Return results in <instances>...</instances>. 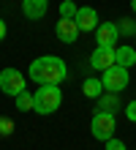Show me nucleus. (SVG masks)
<instances>
[{
	"instance_id": "obj_1",
	"label": "nucleus",
	"mask_w": 136,
	"mask_h": 150,
	"mask_svg": "<svg viewBox=\"0 0 136 150\" xmlns=\"http://www.w3.org/2000/svg\"><path fill=\"white\" fill-rule=\"evenodd\" d=\"M27 76H30L35 85H60L63 79L68 76V68H66V63H63V57L44 55V57H38V60L30 63Z\"/></svg>"
},
{
	"instance_id": "obj_2",
	"label": "nucleus",
	"mask_w": 136,
	"mask_h": 150,
	"mask_svg": "<svg viewBox=\"0 0 136 150\" xmlns=\"http://www.w3.org/2000/svg\"><path fill=\"white\" fill-rule=\"evenodd\" d=\"M63 104V93L57 85H41L38 90L33 93V109L38 115H52L57 112Z\"/></svg>"
},
{
	"instance_id": "obj_3",
	"label": "nucleus",
	"mask_w": 136,
	"mask_h": 150,
	"mask_svg": "<svg viewBox=\"0 0 136 150\" xmlns=\"http://www.w3.org/2000/svg\"><path fill=\"white\" fill-rule=\"evenodd\" d=\"M90 131H93V137L101 139V142L112 139L114 131H117V117H114V112H95V115H93V123H90Z\"/></svg>"
},
{
	"instance_id": "obj_4",
	"label": "nucleus",
	"mask_w": 136,
	"mask_h": 150,
	"mask_svg": "<svg viewBox=\"0 0 136 150\" xmlns=\"http://www.w3.org/2000/svg\"><path fill=\"white\" fill-rule=\"evenodd\" d=\"M101 82H104V90L106 93H123L125 87H128V68L125 66H109L104 76H101Z\"/></svg>"
},
{
	"instance_id": "obj_5",
	"label": "nucleus",
	"mask_w": 136,
	"mask_h": 150,
	"mask_svg": "<svg viewBox=\"0 0 136 150\" xmlns=\"http://www.w3.org/2000/svg\"><path fill=\"white\" fill-rule=\"evenodd\" d=\"M0 90H3L6 96H11V98H16V96L25 90L22 71H16V68H3V71H0Z\"/></svg>"
},
{
	"instance_id": "obj_6",
	"label": "nucleus",
	"mask_w": 136,
	"mask_h": 150,
	"mask_svg": "<svg viewBox=\"0 0 136 150\" xmlns=\"http://www.w3.org/2000/svg\"><path fill=\"white\" fill-rule=\"evenodd\" d=\"M54 33H57V38L63 41V44H74L76 38H79V25H76V19H66V16H60L57 19V25H54Z\"/></svg>"
},
{
	"instance_id": "obj_7",
	"label": "nucleus",
	"mask_w": 136,
	"mask_h": 150,
	"mask_svg": "<svg viewBox=\"0 0 136 150\" xmlns=\"http://www.w3.org/2000/svg\"><path fill=\"white\" fill-rule=\"evenodd\" d=\"M117 38H120V30H117L114 22H101L95 28V44L98 47H114Z\"/></svg>"
},
{
	"instance_id": "obj_8",
	"label": "nucleus",
	"mask_w": 136,
	"mask_h": 150,
	"mask_svg": "<svg viewBox=\"0 0 136 150\" xmlns=\"http://www.w3.org/2000/svg\"><path fill=\"white\" fill-rule=\"evenodd\" d=\"M74 19H76V25H79V30H82V33H93L98 25H101V22H98L95 8H90V6H82L79 11H76Z\"/></svg>"
},
{
	"instance_id": "obj_9",
	"label": "nucleus",
	"mask_w": 136,
	"mask_h": 150,
	"mask_svg": "<svg viewBox=\"0 0 136 150\" xmlns=\"http://www.w3.org/2000/svg\"><path fill=\"white\" fill-rule=\"evenodd\" d=\"M90 63H93V68H98V71H106L109 66H114V47H95Z\"/></svg>"
},
{
	"instance_id": "obj_10",
	"label": "nucleus",
	"mask_w": 136,
	"mask_h": 150,
	"mask_svg": "<svg viewBox=\"0 0 136 150\" xmlns=\"http://www.w3.org/2000/svg\"><path fill=\"white\" fill-rule=\"evenodd\" d=\"M22 11L27 19H44L49 11V0H22Z\"/></svg>"
},
{
	"instance_id": "obj_11",
	"label": "nucleus",
	"mask_w": 136,
	"mask_h": 150,
	"mask_svg": "<svg viewBox=\"0 0 136 150\" xmlns=\"http://www.w3.org/2000/svg\"><path fill=\"white\" fill-rule=\"evenodd\" d=\"M114 63H117V66H125V68L136 66V49L128 47V44L117 47V49H114Z\"/></svg>"
},
{
	"instance_id": "obj_12",
	"label": "nucleus",
	"mask_w": 136,
	"mask_h": 150,
	"mask_svg": "<svg viewBox=\"0 0 136 150\" xmlns=\"http://www.w3.org/2000/svg\"><path fill=\"white\" fill-rule=\"evenodd\" d=\"M117 109H120L117 93H104L101 98H98V112H117Z\"/></svg>"
},
{
	"instance_id": "obj_13",
	"label": "nucleus",
	"mask_w": 136,
	"mask_h": 150,
	"mask_svg": "<svg viewBox=\"0 0 136 150\" xmlns=\"http://www.w3.org/2000/svg\"><path fill=\"white\" fill-rule=\"evenodd\" d=\"M82 93H85L87 98H101L104 96V82L101 79H87V82L82 85Z\"/></svg>"
},
{
	"instance_id": "obj_14",
	"label": "nucleus",
	"mask_w": 136,
	"mask_h": 150,
	"mask_svg": "<svg viewBox=\"0 0 136 150\" xmlns=\"http://www.w3.org/2000/svg\"><path fill=\"white\" fill-rule=\"evenodd\" d=\"M16 109H22V112H27V109H33V96L27 93V90H22L19 96H16Z\"/></svg>"
},
{
	"instance_id": "obj_15",
	"label": "nucleus",
	"mask_w": 136,
	"mask_h": 150,
	"mask_svg": "<svg viewBox=\"0 0 136 150\" xmlns=\"http://www.w3.org/2000/svg\"><path fill=\"white\" fill-rule=\"evenodd\" d=\"M76 11H79V8H76L74 0H63V3H60V16H66V19H74Z\"/></svg>"
},
{
	"instance_id": "obj_16",
	"label": "nucleus",
	"mask_w": 136,
	"mask_h": 150,
	"mask_svg": "<svg viewBox=\"0 0 136 150\" xmlns=\"http://www.w3.org/2000/svg\"><path fill=\"white\" fill-rule=\"evenodd\" d=\"M117 30H120V33H125V36H131V33H136V22H133V19H120Z\"/></svg>"
},
{
	"instance_id": "obj_17",
	"label": "nucleus",
	"mask_w": 136,
	"mask_h": 150,
	"mask_svg": "<svg viewBox=\"0 0 136 150\" xmlns=\"http://www.w3.org/2000/svg\"><path fill=\"white\" fill-rule=\"evenodd\" d=\"M14 131V120L11 117H0V137H8Z\"/></svg>"
},
{
	"instance_id": "obj_18",
	"label": "nucleus",
	"mask_w": 136,
	"mask_h": 150,
	"mask_svg": "<svg viewBox=\"0 0 136 150\" xmlns=\"http://www.w3.org/2000/svg\"><path fill=\"white\" fill-rule=\"evenodd\" d=\"M106 150H125V142H123V139H106Z\"/></svg>"
},
{
	"instance_id": "obj_19",
	"label": "nucleus",
	"mask_w": 136,
	"mask_h": 150,
	"mask_svg": "<svg viewBox=\"0 0 136 150\" xmlns=\"http://www.w3.org/2000/svg\"><path fill=\"white\" fill-rule=\"evenodd\" d=\"M125 115H128V120H131V123H136V101H131L128 107H125Z\"/></svg>"
},
{
	"instance_id": "obj_20",
	"label": "nucleus",
	"mask_w": 136,
	"mask_h": 150,
	"mask_svg": "<svg viewBox=\"0 0 136 150\" xmlns=\"http://www.w3.org/2000/svg\"><path fill=\"white\" fill-rule=\"evenodd\" d=\"M3 38H6V22L0 19V41H3Z\"/></svg>"
},
{
	"instance_id": "obj_21",
	"label": "nucleus",
	"mask_w": 136,
	"mask_h": 150,
	"mask_svg": "<svg viewBox=\"0 0 136 150\" xmlns=\"http://www.w3.org/2000/svg\"><path fill=\"white\" fill-rule=\"evenodd\" d=\"M131 8H133V11H136V0H131Z\"/></svg>"
}]
</instances>
